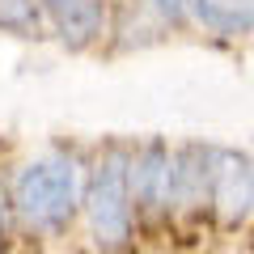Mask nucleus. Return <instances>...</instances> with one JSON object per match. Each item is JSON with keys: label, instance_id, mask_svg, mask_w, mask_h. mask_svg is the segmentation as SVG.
<instances>
[{"label": "nucleus", "instance_id": "9", "mask_svg": "<svg viewBox=\"0 0 254 254\" xmlns=\"http://www.w3.org/2000/svg\"><path fill=\"white\" fill-rule=\"evenodd\" d=\"M157 9H161L165 17H182V13H187V0H157Z\"/></svg>", "mask_w": 254, "mask_h": 254}, {"label": "nucleus", "instance_id": "5", "mask_svg": "<svg viewBox=\"0 0 254 254\" xmlns=\"http://www.w3.org/2000/svg\"><path fill=\"white\" fill-rule=\"evenodd\" d=\"M43 9L51 13L55 30L68 47H85L98 38L102 30V0H43Z\"/></svg>", "mask_w": 254, "mask_h": 254}, {"label": "nucleus", "instance_id": "2", "mask_svg": "<svg viewBox=\"0 0 254 254\" xmlns=\"http://www.w3.org/2000/svg\"><path fill=\"white\" fill-rule=\"evenodd\" d=\"M85 216L98 237V246L119 250L131 233V187H127V161L106 153L93 165V178L85 187Z\"/></svg>", "mask_w": 254, "mask_h": 254}, {"label": "nucleus", "instance_id": "1", "mask_svg": "<svg viewBox=\"0 0 254 254\" xmlns=\"http://www.w3.org/2000/svg\"><path fill=\"white\" fill-rule=\"evenodd\" d=\"M76 161L68 153H43L17 174L13 182V208L34 229H60L76 208Z\"/></svg>", "mask_w": 254, "mask_h": 254}, {"label": "nucleus", "instance_id": "8", "mask_svg": "<svg viewBox=\"0 0 254 254\" xmlns=\"http://www.w3.org/2000/svg\"><path fill=\"white\" fill-rule=\"evenodd\" d=\"M0 30H13V34H38L34 0H0Z\"/></svg>", "mask_w": 254, "mask_h": 254}, {"label": "nucleus", "instance_id": "6", "mask_svg": "<svg viewBox=\"0 0 254 254\" xmlns=\"http://www.w3.org/2000/svg\"><path fill=\"white\" fill-rule=\"evenodd\" d=\"M187 9L216 34H254V0H187Z\"/></svg>", "mask_w": 254, "mask_h": 254}, {"label": "nucleus", "instance_id": "7", "mask_svg": "<svg viewBox=\"0 0 254 254\" xmlns=\"http://www.w3.org/2000/svg\"><path fill=\"white\" fill-rule=\"evenodd\" d=\"M208 161L212 148H182L174 157V203L182 208H195L208 195Z\"/></svg>", "mask_w": 254, "mask_h": 254}, {"label": "nucleus", "instance_id": "4", "mask_svg": "<svg viewBox=\"0 0 254 254\" xmlns=\"http://www.w3.org/2000/svg\"><path fill=\"white\" fill-rule=\"evenodd\" d=\"M127 187L131 199L144 212H161L174 203V157L165 153V144H144L131 161H127Z\"/></svg>", "mask_w": 254, "mask_h": 254}, {"label": "nucleus", "instance_id": "3", "mask_svg": "<svg viewBox=\"0 0 254 254\" xmlns=\"http://www.w3.org/2000/svg\"><path fill=\"white\" fill-rule=\"evenodd\" d=\"M208 203L216 212L220 225H246L254 212V161L246 153H229V148H212L208 161Z\"/></svg>", "mask_w": 254, "mask_h": 254}]
</instances>
